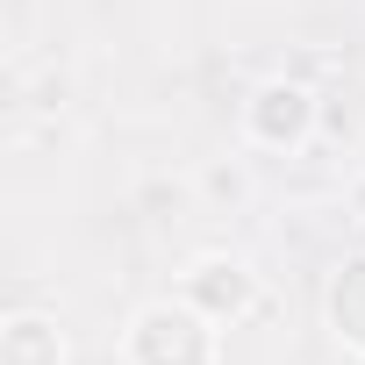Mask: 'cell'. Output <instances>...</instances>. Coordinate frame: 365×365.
Returning <instances> with one entry per match:
<instances>
[{
  "instance_id": "cell-1",
  "label": "cell",
  "mask_w": 365,
  "mask_h": 365,
  "mask_svg": "<svg viewBox=\"0 0 365 365\" xmlns=\"http://www.w3.org/2000/svg\"><path fill=\"white\" fill-rule=\"evenodd\" d=\"M215 329L222 322H208L187 301H150V308H136L122 358L129 365H215Z\"/></svg>"
},
{
  "instance_id": "cell-5",
  "label": "cell",
  "mask_w": 365,
  "mask_h": 365,
  "mask_svg": "<svg viewBox=\"0 0 365 365\" xmlns=\"http://www.w3.org/2000/svg\"><path fill=\"white\" fill-rule=\"evenodd\" d=\"M201 194H208L215 208H244V201H251V172H244L237 158H230V165H208V172H201Z\"/></svg>"
},
{
  "instance_id": "cell-2",
  "label": "cell",
  "mask_w": 365,
  "mask_h": 365,
  "mask_svg": "<svg viewBox=\"0 0 365 365\" xmlns=\"http://www.w3.org/2000/svg\"><path fill=\"white\" fill-rule=\"evenodd\" d=\"M179 301L187 308H201L208 322H244V315H258V272L244 265V258H222V251H208V258H194L187 265V279H179Z\"/></svg>"
},
{
  "instance_id": "cell-4",
  "label": "cell",
  "mask_w": 365,
  "mask_h": 365,
  "mask_svg": "<svg viewBox=\"0 0 365 365\" xmlns=\"http://www.w3.org/2000/svg\"><path fill=\"white\" fill-rule=\"evenodd\" d=\"M0 365H65V329L36 308L8 315V329H0Z\"/></svg>"
},
{
  "instance_id": "cell-3",
  "label": "cell",
  "mask_w": 365,
  "mask_h": 365,
  "mask_svg": "<svg viewBox=\"0 0 365 365\" xmlns=\"http://www.w3.org/2000/svg\"><path fill=\"white\" fill-rule=\"evenodd\" d=\"M315 129V93L301 79H265L251 101H244V136L258 150H301Z\"/></svg>"
}]
</instances>
